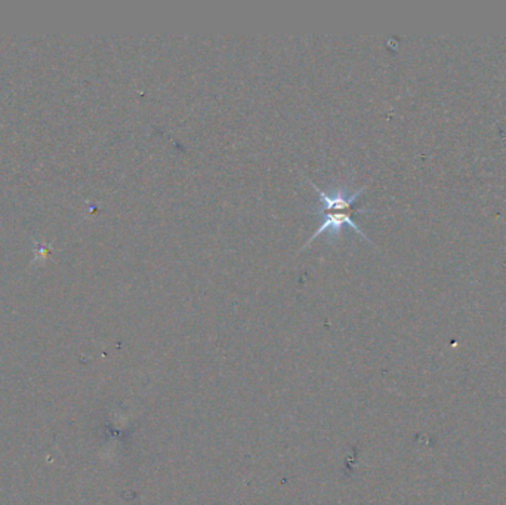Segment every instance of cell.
I'll use <instances>...</instances> for the list:
<instances>
[{"label":"cell","mask_w":506,"mask_h":505,"mask_svg":"<svg viewBox=\"0 0 506 505\" xmlns=\"http://www.w3.org/2000/svg\"><path fill=\"white\" fill-rule=\"evenodd\" d=\"M306 179H308V183L317 190V193L320 196V202H318L320 205L314 211V215L328 212V211H354V209H357V208H354V203L366 190V186L360 187L357 190H351L350 184H342V186H333L330 191H324L316 183H313L310 178H306Z\"/></svg>","instance_id":"obj_2"},{"label":"cell","mask_w":506,"mask_h":505,"mask_svg":"<svg viewBox=\"0 0 506 505\" xmlns=\"http://www.w3.org/2000/svg\"><path fill=\"white\" fill-rule=\"evenodd\" d=\"M366 211H370L369 208H357L354 211H328V212H323V213H318L317 216L320 218V224H318V228L317 231L313 234V236L306 240V243L302 246L301 250L306 249L308 248L317 238H320L321 234L326 233L329 239L332 240H336L339 238V234L340 231L345 228V227H350L352 228L355 233H358L361 238H363L365 240L370 242V239L366 236V233L361 230L355 221L352 220V213H358V212H366Z\"/></svg>","instance_id":"obj_1"}]
</instances>
